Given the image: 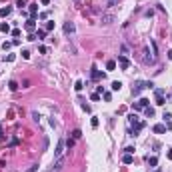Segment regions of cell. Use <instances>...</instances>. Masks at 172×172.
<instances>
[{
    "label": "cell",
    "instance_id": "ee69618b",
    "mask_svg": "<svg viewBox=\"0 0 172 172\" xmlns=\"http://www.w3.org/2000/svg\"><path fill=\"white\" fill-rule=\"evenodd\" d=\"M154 172H160V170H154Z\"/></svg>",
    "mask_w": 172,
    "mask_h": 172
},
{
    "label": "cell",
    "instance_id": "44dd1931",
    "mask_svg": "<svg viewBox=\"0 0 172 172\" xmlns=\"http://www.w3.org/2000/svg\"><path fill=\"white\" fill-rule=\"evenodd\" d=\"M52 28H54V22H52V20H48V22H46V28H44V30H46V32H50Z\"/></svg>",
    "mask_w": 172,
    "mask_h": 172
},
{
    "label": "cell",
    "instance_id": "f546056e",
    "mask_svg": "<svg viewBox=\"0 0 172 172\" xmlns=\"http://www.w3.org/2000/svg\"><path fill=\"white\" fill-rule=\"evenodd\" d=\"M118 4V0H108V8H112V6H116Z\"/></svg>",
    "mask_w": 172,
    "mask_h": 172
},
{
    "label": "cell",
    "instance_id": "8992f818",
    "mask_svg": "<svg viewBox=\"0 0 172 172\" xmlns=\"http://www.w3.org/2000/svg\"><path fill=\"white\" fill-rule=\"evenodd\" d=\"M62 152H64V142L60 140L58 146H56V150H54V156H56V158H62Z\"/></svg>",
    "mask_w": 172,
    "mask_h": 172
},
{
    "label": "cell",
    "instance_id": "8fae6325",
    "mask_svg": "<svg viewBox=\"0 0 172 172\" xmlns=\"http://www.w3.org/2000/svg\"><path fill=\"white\" fill-rule=\"evenodd\" d=\"M122 162H124V164H132V162H134V156H132V154H124V156H122Z\"/></svg>",
    "mask_w": 172,
    "mask_h": 172
},
{
    "label": "cell",
    "instance_id": "5bb4252c",
    "mask_svg": "<svg viewBox=\"0 0 172 172\" xmlns=\"http://www.w3.org/2000/svg\"><path fill=\"white\" fill-rule=\"evenodd\" d=\"M24 26H26V30H30V32H32V30H34V18H30V20L24 24Z\"/></svg>",
    "mask_w": 172,
    "mask_h": 172
},
{
    "label": "cell",
    "instance_id": "ab89813d",
    "mask_svg": "<svg viewBox=\"0 0 172 172\" xmlns=\"http://www.w3.org/2000/svg\"><path fill=\"white\" fill-rule=\"evenodd\" d=\"M168 158H170V160H172V150H168Z\"/></svg>",
    "mask_w": 172,
    "mask_h": 172
},
{
    "label": "cell",
    "instance_id": "d590c367",
    "mask_svg": "<svg viewBox=\"0 0 172 172\" xmlns=\"http://www.w3.org/2000/svg\"><path fill=\"white\" fill-rule=\"evenodd\" d=\"M90 98H92V100H100V94H98V92H94V94H92Z\"/></svg>",
    "mask_w": 172,
    "mask_h": 172
},
{
    "label": "cell",
    "instance_id": "7402d4cb",
    "mask_svg": "<svg viewBox=\"0 0 172 172\" xmlns=\"http://www.w3.org/2000/svg\"><path fill=\"white\" fill-rule=\"evenodd\" d=\"M74 88H76V90H78V92H80V90H82V88H84V82H82V80H78V82H76V84H74Z\"/></svg>",
    "mask_w": 172,
    "mask_h": 172
},
{
    "label": "cell",
    "instance_id": "277c9868",
    "mask_svg": "<svg viewBox=\"0 0 172 172\" xmlns=\"http://www.w3.org/2000/svg\"><path fill=\"white\" fill-rule=\"evenodd\" d=\"M100 22H102V24H106V26H108V24H112V22H114V14H102Z\"/></svg>",
    "mask_w": 172,
    "mask_h": 172
},
{
    "label": "cell",
    "instance_id": "5b68a950",
    "mask_svg": "<svg viewBox=\"0 0 172 172\" xmlns=\"http://www.w3.org/2000/svg\"><path fill=\"white\" fill-rule=\"evenodd\" d=\"M156 104H158V106L164 104V90H160V88L156 90Z\"/></svg>",
    "mask_w": 172,
    "mask_h": 172
},
{
    "label": "cell",
    "instance_id": "52a82bcc",
    "mask_svg": "<svg viewBox=\"0 0 172 172\" xmlns=\"http://www.w3.org/2000/svg\"><path fill=\"white\" fill-rule=\"evenodd\" d=\"M74 22H66L64 24V32H66V34H74Z\"/></svg>",
    "mask_w": 172,
    "mask_h": 172
},
{
    "label": "cell",
    "instance_id": "d4e9b609",
    "mask_svg": "<svg viewBox=\"0 0 172 172\" xmlns=\"http://www.w3.org/2000/svg\"><path fill=\"white\" fill-rule=\"evenodd\" d=\"M66 146H68V150L72 148V146H74V138H68V140H66Z\"/></svg>",
    "mask_w": 172,
    "mask_h": 172
},
{
    "label": "cell",
    "instance_id": "b9f144b4",
    "mask_svg": "<svg viewBox=\"0 0 172 172\" xmlns=\"http://www.w3.org/2000/svg\"><path fill=\"white\" fill-rule=\"evenodd\" d=\"M0 140H2V130H0Z\"/></svg>",
    "mask_w": 172,
    "mask_h": 172
},
{
    "label": "cell",
    "instance_id": "60d3db41",
    "mask_svg": "<svg viewBox=\"0 0 172 172\" xmlns=\"http://www.w3.org/2000/svg\"><path fill=\"white\" fill-rule=\"evenodd\" d=\"M168 58H170V60H172V50H170V52H168Z\"/></svg>",
    "mask_w": 172,
    "mask_h": 172
},
{
    "label": "cell",
    "instance_id": "836d02e7",
    "mask_svg": "<svg viewBox=\"0 0 172 172\" xmlns=\"http://www.w3.org/2000/svg\"><path fill=\"white\" fill-rule=\"evenodd\" d=\"M150 44H152V50H154V54L158 52V48H156V42H154V40H150Z\"/></svg>",
    "mask_w": 172,
    "mask_h": 172
},
{
    "label": "cell",
    "instance_id": "4fadbf2b",
    "mask_svg": "<svg viewBox=\"0 0 172 172\" xmlns=\"http://www.w3.org/2000/svg\"><path fill=\"white\" fill-rule=\"evenodd\" d=\"M110 88H112L114 92H116V90H120V88H122V82H120V80H114V82L110 84Z\"/></svg>",
    "mask_w": 172,
    "mask_h": 172
},
{
    "label": "cell",
    "instance_id": "83f0119b",
    "mask_svg": "<svg viewBox=\"0 0 172 172\" xmlns=\"http://www.w3.org/2000/svg\"><path fill=\"white\" fill-rule=\"evenodd\" d=\"M120 52H122V54H128V46L122 44V46H120Z\"/></svg>",
    "mask_w": 172,
    "mask_h": 172
},
{
    "label": "cell",
    "instance_id": "1f68e13d",
    "mask_svg": "<svg viewBox=\"0 0 172 172\" xmlns=\"http://www.w3.org/2000/svg\"><path fill=\"white\" fill-rule=\"evenodd\" d=\"M10 46H12V42H4V44H2V48H4V50H10Z\"/></svg>",
    "mask_w": 172,
    "mask_h": 172
},
{
    "label": "cell",
    "instance_id": "d6a6232c",
    "mask_svg": "<svg viewBox=\"0 0 172 172\" xmlns=\"http://www.w3.org/2000/svg\"><path fill=\"white\" fill-rule=\"evenodd\" d=\"M162 118H164V120H168V122H170V118H172V114H170V112H164V116H162Z\"/></svg>",
    "mask_w": 172,
    "mask_h": 172
},
{
    "label": "cell",
    "instance_id": "6da1fadb",
    "mask_svg": "<svg viewBox=\"0 0 172 172\" xmlns=\"http://www.w3.org/2000/svg\"><path fill=\"white\" fill-rule=\"evenodd\" d=\"M62 166H64V158H58V160L48 168V172H60V170H62Z\"/></svg>",
    "mask_w": 172,
    "mask_h": 172
},
{
    "label": "cell",
    "instance_id": "484cf974",
    "mask_svg": "<svg viewBox=\"0 0 172 172\" xmlns=\"http://www.w3.org/2000/svg\"><path fill=\"white\" fill-rule=\"evenodd\" d=\"M146 116H154V108H152V106L146 108Z\"/></svg>",
    "mask_w": 172,
    "mask_h": 172
},
{
    "label": "cell",
    "instance_id": "e0dca14e",
    "mask_svg": "<svg viewBox=\"0 0 172 172\" xmlns=\"http://www.w3.org/2000/svg\"><path fill=\"white\" fill-rule=\"evenodd\" d=\"M114 68H116V62L114 60H108L106 62V70H114Z\"/></svg>",
    "mask_w": 172,
    "mask_h": 172
},
{
    "label": "cell",
    "instance_id": "603a6c76",
    "mask_svg": "<svg viewBox=\"0 0 172 172\" xmlns=\"http://www.w3.org/2000/svg\"><path fill=\"white\" fill-rule=\"evenodd\" d=\"M44 36H46V30H38L36 32V38H40V40H42Z\"/></svg>",
    "mask_w": 172,
    "mask_h": 172
},
{
    "label": "cell",
    "instance_id": "ac0fdd59",
    "mask_svg": "<svg viewBox=\"0 0 172 172\" xmlns=\"http://www.w3.org/2000/svg\"><path fill=\"white\" fill-rule=\"evenodd\" d=\"M10 12H12V8H10V6H6V8H2V10H0V16H8Z\"/></svg>",
    "mask_w": 172,
    "mask_h": 172
},
{
    "label": "cell",
    "instance_id": "74e56055",
    "mask_svg": "<svg viewBox=\"0 0 172 172\" xmlns=\"http://www.w3.org/2000/svg\"><path fill=\"white\" fill-rule=\"evenodd\" d=\"M24 4H26L24 0H18V2H16V6H20V8H24Z\"/></svg>",
    "mask_w": 172,
    "mask_h": 172
},
{
    "label": "cell",
    "instance_id": "d6986e66",
    "mask_svg": "<svg viewBox=\"0 0 172 172\" xmlns=\"http://www.w3.org/2000/svg\"><path fill=\"white\" fill-rule=\"evenodd\" d=\"M148 164H150V166H156V164H158V158H156V156H148Z\"/></svg>",
    "mask_w": 172,
    "mask_h": 172
},
{
    "label": "cell",
    "instance_id": "9a60e30c",
    "mask_svg": "<svg viewBox=\"0 0 172 172\" xmlns=\"http://www.w3.org/2000/svg\"><path fill=\"white\" fill-rule=\"evenodd\" d=\"M138 102H140V106H142V108H148V106H150V100H148V98H140Z\"/></svg>",
    "mask_w": 172,
    "mask_h": 172
},
{
    "label": "cell",
    "instance_id": "4316f807",
    "mask_svg": "<svg viewBox=\"0 0 172 172\" xmlns=\"http://www.w3.org/2000/svg\"><path fill=\"white\" fill-rule=\"evenodd\" d=\"M104 100H106V102H110V100H112V94H110V92H104Z\"/></svg>",
    "mask_w": 172,
    "mask_h": 172
},
{
    "label": "cell",
    "instance_id": "ba28073f",
    "mask_svg": "<svg viewBox=\"0 0 172 172\" xmlns=\"http://www.w3.org/2000/svg\"><path fill=\"white\" fill-rule=\"evenodd\" d=\"M144 62H146V64H152V62H154V56H150L148 48H144Z\"/></svg>",
    "mask_w": 172,
    "mask_h": 172
},
{
    "label": "cell",
    "instance_id": "2e32d148",
    "mask_svg": "<svg viewBox=\"0 0 172 172\" xmlns=\"http://www.w3.org/2000/svg\"><path fill=\"white\" fill-rule=\"evenodd\" d=\"M8 88L12 90V92H14V90H18V82H16V80H10V82H8Z\"/></svg>",
    "mask_w": 172,
    "mask_h": 172
},
{
    "label": "cell",
    "instance_id": "f35d334b",
    "mask_svg": "<svg viewBox=\"0 0 172 172\" xmlns=\"http://www.w3.org/2000/svg\"><path fill=\"white\" fill-rule=\"evenodd\" d=\"M40 2H42V4H44V6H46V4H50V0H40Z\"/></svg>",
    "mask_w": 172,
    "mask_h": 172
},
{
    "label": "cell",
    "instance_id": "9c48e42d",
    "mask_svg": "<svg viewBox=\"0 0 172 172\" xmlns=\"http://www.w3.org/2000/svg\"><path fill=\"white\" fill-rule=\"evenodd\" d=\"M152 130H154L156 134H164V132H166V126H164V124H154Z\"/></svg>",
    "mask_w": 172,
    "mask_h": 172
},
{
    "label": "cell",
    "instance_id": "30bf717a",
    "mask_svg": "<svg viewBox=\"0 0 172 172\" xmlns=\"http://www.w3.org/2000/svg\"><path fill=\"white\" fill-rule=\"evenodd\" d=\"M36 12H38V4L32 2V4H30V18H36Z\"/></svg>",
    "mask_w": 172,
    "mask_h": 172
},
{
    "label": "cell",
    "instance_id": "4dcf8cb0",
    "mask_svg": "<svg viewBox=\"0 0 172 172\" xmlns=\"http://www.w3.org/2000/svg\"><path fill=\"white\" fill-rule=\"evenodd\" d=\"M14 58H16L14 54H8V56H6V58H4V60H8V62H14Z\"/></svg>",
    "mask_w": 172,
    "mask_h": 172
},
{
    "label": "cell",
    "instance_id": "3957f363",
    "mask_svg": "<svg viewBox=\"0 0 172 172\" xmlns=\"http://www.w3.org/2000/svg\"><path fill=\"white\" fill-rule=\"evenodd\" d=\"M142 88H146V82H134V86H132V94H134V96H138Z\"/></svg>",
    "mask_w": 172,
    "mask_h": 172
},
{
    "label": "cell",
    "instance_id": "7c38bea8",
    "mask_svg": "<svg viewBox=\"0 0 172 172\" xmlns=\"http://www.w3.org/2000/svg\"><path fill=\"white\" fill-rule=\"evenodd\" d=\"M92 78H94V80H100V78H104V74H102V72H98L96 68H92Z\"/></svg>",
    "mask_w": 172,
    "mask_h": 172
},
{
    "label": "cell",
    "instance_id": "f1b7e54d",
    "mask_svg": "<svg viewBox=\"0 0 172 172\" xmlns=\"http://www.w3.org/2000/svg\"><path fill=\"white\" fill-rule=\"evenodd\" d=\"M32 118L36 120V122H40V114H38V112H36V110H34V112H32Z\"/></svg>",
    "mask_w": 172,
    "mask_h": 172
},
{
    "label": "cell",
    "instance_id": "8d00e7d4",
    "mask_svg": "<svg viewBox=\"0 0 172 172\" xmlns=\"http://www.w3.org/2000/svg\"><path fill=\"white\" fill-rule=\"evenodd\" d=\"M22 58H30V52H28V50H22Z\"/></svg>",
    "mask_w": 172,
    "mask_h": 172
},
{
    "label": "cell",
    "instance_id": "e575fe53",
    "mask_svg": "<svg viewBox=\"0 0 172 172\" xmlns=\"http://www.w3.org/2000/svg\"><path fill=\"white\" fill-rule=\"evenodd\" d=\"M132 108H134V110H142V106H140V102H136V104H132Z\"/></svg>",
    "mask_w": 172,
    "mask_h": 172
},
{
    "label": "cell",
    "instance_id": "7a4b0ae2",
    "mask_svg": "<svg viewBox=\"0 0 172 172\" xmlns=\"http://www.w3.org/2000/svg\"><path fill=\"white\" fill-rule=\"evenodd\" d=\"M118 64H120L122 70H128V68H130V60H128L124 54H120V56H118Z\"/></svg>",
    "mask_w": 172,
    "mask_h": 172
},
{
    "label": "cell",
    "instance_id": "7bdbcfd3",
    "mask_svg": "<svg viewBox=\"0 0 172 172\" xmlns=\"http://www.w3.org/2000/svg\"><path fill=\"white\" fill-rule=\"evenodd\" d=\"M74 2H76V4H78V2H80V0H74Z\"/></svg>",
    "mask_w": 172,
    "mask_h": 172
},
{
    "label": "cell",
    "instance_id": "ffe728a7",
    "mask_svg": "<svg viewBox=\"0 0 172 172\" xmlns=\"http://www.w3.org/2000/svg\"><path fill=\"white\" fill-rule=\"evenodd\" d=\"M0 30H2V32H10V26H8L6 22H2L0 24Z\"/></svg>",
    "mask_w": 172,
    "mask_h": 172
},
{
    "label": "cell",
    "instance_id": "cb8c5ba5",
    "mask_svg": "<svg viewBox=\"0 0 172 172\" xmlns=\"http://www.w3.org/2000/svg\"><path fill=\"white\" fill-rule=\"evenodd\" d=\"M80 136H82V132H80V130H74V132H72V138H74V140H78Z\"/></svg>",
    "mask_w": 172,
    "mask_h": 172
}]
</instances>
